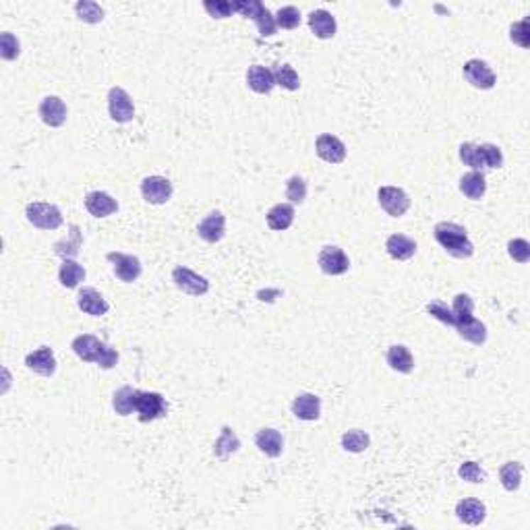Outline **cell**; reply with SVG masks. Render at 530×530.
<instances>
[{
	"label": "cell",
	"instance_id": "6da1fadb",
	"mask_svg": "<svg viewBox=\"0 0 530 530\" xmlns=\"http://www.w3.org/2000/svg\"><path fill=\"white\" fill-rule=\"evenodd\" d=\"M435 241L439 242L448 255L456 259H468L475 253V247L466 234V228L454 222H439L433 228Z\"/></svg>",
	"mask_w": 530,
	"mask_h": 530
},
{
	"label": "cell",
	"instance_id": "7a4b0ae2",
	"mask_svg": "<svg viewBox=\"0 0 530 530\" xmlns=\"http://www.w3.org/2000/svg\"><path fill=\"white\" fill-rule=\"evenodd\" d=\"M71 348L72 352H75L81 361L96 362L102 369H112V367H117V362H119V352H117L112 346L99 342V340H97L96 336H92V334H83V336L75 337Z\"/></svg>",
	"mask_w": 530,
	"mask_h": 530
},
{
	"label": "cell",
	"instance_id": "3957f363",
	"mask_svg": "<svg viewBox=\"0 0 530 530\" xmlns=\"http://www.w3.org/2000/svg\"><path fill=\"white\" fill-rule=\"evenodd\" d=\"M232 9H234L237 13H241L242 17L253 19V21L257 23V29H259V33H261L264 38L276 33V29H278L276 17L265 9L259 0H237V2H232Z\"/></svg>",
	"mask_w": 530,
	"mask_h": 530
},
{
	"label": "cell",
	"instance_id": "277c9868",
	"mask_svg": "<svg viewBox=\"0 0 530 530\" xmlns=\"http://www.w3.org/2000/svg\"><path fill=\"white\" fill-rule=\"evenodd\" d=\"M25 216L29 220V224H33L40 230H56L63 226V214L54 203H44V201L29 203L25 210Z\"/></svg>",
	"mask_w": 530,
	"mask_h": 530
},
{
	"label": "cell",
	"instance_id": "5b68a950",
	"mask_svg": "<svg viewBox=\"0 0 530 530\" xmlns=\"http://www.w3.org/2000/svg\"><path fill=\"white\" fill-rule=\"evenodd\" d=\"M168 410V404L164 400L162 394L158 391H137V402H135V412L139 414L141 423H149L156 421L160 416H164Z\"/></svg>",
	"mask_w": 530,
	"mask_h": 530
},
{
	"label": "cell",
	"instance_id": "8992f818",
	"mask_svg": "<svg viewBox=\"0 0 530 530\" xmlns=\"http://www.w3.org/2000/svg\"><path fill=\"white\" fill-rule=\"evenodd\" d=\"M172 282L178 290H183L185 294H191V296H203L207 290H210V282L207 278L195 274L193 269L185 267V265H178L174 267L172 271Z\"/></svg>",
	"mask_w": 530,
	"mask_h": 530
},
{
	"label": "cell",
	"instance_id": "52a82bcc",
	"mask_svg": "<svg viewBox=\"0 0 530 530\" xmlns=\"http://www.w3.org/2000/svg\"><path fill=\"white\" fill-rule=\"evenodd\" d=\"M108 112L114 122H131L135 117V104L133 97L129 96L122 87H112L108 92Z\"/></svg>",
	"mask_w": 530,
	"mask_h": 530
},
{
	"label": "cell",
	"instance_id": "ba28073f",
	"mask_svg": "<svg viewBox=\"0 0 530 530\" xmlns=\"http://www.w3.org/2000/svg\"><path fill=\"white\" fill-rule=\"evenodd\" d=\"M377 199H379V205L387 212V216L391 217L404 216L410 210V197L406 195V191H402L398 187H382L377 193Z\"/></svg>",
	"mask_w": 530,
	"mask_h": 530
},
{
	"label": "cell",
	"instance_id": "9c48e42d",
	"mask_svg": "<svg viewBox=\"0 0 530 530\" xmlns=\"http://www.w3.org/2000/svg\"><path fill=\"white\" fill-rule=\"evenodd\" d=\"M106 259L112 264L117 278H119L121 282H124V284H131V282H135V280L141 276V261H139L135 255L108 253V255H106Z\"/></svg>",
	"mask_w": 530,
	"mask_h": 530
},
{
	"label": "cell",
	"instance_id": "30bf717a",
	"mask_svg": "<svg viewBox=\"0 0 530 530\" xmlns=\"http://www.w3.org/2000/svg\"><path fill=\"white\" fill-rule=\"evenodd\" d=\"M317 264L321 267V271L328 276H342L350 267L346 253L340 247H323L319 257H317Z\"/></svg>",
	"mask_w": 530,
	"mask_h": 530
},
{
	"label": "cell",
	"instance_id": "8fae6325",
	"mask_svg": "<svg viewBox=\"0 0 530 530\" xmlns=\"http://www.w3.org/2000/svg\"><path fill=\"white\" fill-rule=\"evenodd\" d=\"M141 195L151 205H164L172 197V183L164 176H147L141 183Z\"/></svg>",
	"mask_w": 530,
	"mask_h": 530
},
{
	"label": "cell",
	"instance_id": "7c38bea8",
	"mask_svg": "<svg viewBox=\"0 0 530 530\" xmlns=\"http://www.w3.org/2000/svg\"><path fill=\"white\" fill-rule=\"evenodd\" d=\"M464 79L477 90H493L495 87V72L485 60H468L464 65Z\"/></svg>",
	"mask_w": 530,
	"mask_h": 530
},
{
	"label": "cell",
	"instance_id": "4fadbf2b",
	"mask_svg": "<svg viewBox=\"0 0 530 530\" xmlns=\"http://www.w3.org/2000/svg\"><path fill=\"white\" fill-rule=\"evenodd\" d=\"M315 147H317V156L328 164H342L346 160V145L342 144L336 135H330V133L319 135Z\"/></svg>",
	"mask_w": 530,
	"mask_h": 530
},
{
	"label": "cell",
	"instance_id": "5bb4252c",
	"mask_svg": "<svg viewBox=\"0 0 530 530\" xmlns=\"http://www.w3.org/2000/svg\"><path fill=\"white\" fill-rule=\"evenodd\" d=\"M25 367H27L29 371H33V373L42 375V377H50V375H54V371H56V359H54L52 348H48V346H42L40 350L29 352V355L25 357Z\"/></svg>",
	"mask_w": 530,
	"mask_h": 530
},
{
	"label": "cell",
	"instance_id": "9a60e30c",
	"mask_svg": "<svg viewBox=\"0 0 530 530\" xmlns=\"http://www.w3.org/2000/svg\"><path fill=\"white\" fill-rule=\"evenodd\" d=\"M40 119L48 126H63L67 121V106L58 96H48L40 102Z\"/></svg>",
	"mask_w": 530,
	"mask_h": 530
},
{
	"label": "cell",
	"instance_id": "2e32d148",
	"mask_svg": "<svg viewBox=\"0 0 530 530\" xmlns=\"http://www.w3.org/2000/svg\"><path fill=\"white\" fill-rule=\"evenodd\" d=\"M199 237L205 242H220L226 234V217L222 212H212L203 217L197 226Z\"/></svg>",
	"mask_w": 530,
	"mask_h": 530
},
{
	"label": "cell",
	"instance_id": "e0dca14e",
	"mask_svg": "<svg viewBox=\"0 0 530 530\" xmlns=\"http://www.w3.org/2000/svg\"><path fill=\"white\" fill-rule=\"evenodd\" d=\"M85 207L94 217H108L119 210V201L106 191H92L85 197Z\"/></svg>",
	"mask_w": 530,
	"mask_h": 530
},
{
	"label": "cell",
	"instance_id": "ac0fdd59",
	"mask_svg": "<svg viewBox=\"0 0 530 530\" xmlns=\"http://www.w3.org/2000/svg\"><path fill=\"white\" fill-rule=\"evenodd\" d=\"M77 307L83 313L92 315V317H102V315L108 313V309H110L108 303H106V298L96 288L79 290V294H77Z\"/></svg>",
	"mask_w": 530,
	"mask_h": 530
},
{
	"label": "cell",
	"instance_id": "d6986e66",
	"mask_svg": "<svg viewBox=\"0 0 530 530\" xmlns=\"http://www.w3.org/2000/svg\"><path fill=\"white\" fill-rule=\"evenodd\" d=\"M292 414L301 421H317L321 416V398L315 394H298L292 402Z\"/></svg>",
	"mask_w": 530,
	"mask_h": 530
},
{
	"label": "cell",
	"instance_id": "ffe728a7",
	"mask_svg": "<svg viewBox=\"0 0 530 530\" xmlns=\"http://www.w3.org/2000/svg\"><path fill=\"white\" fill-rule=\"evenodd\" d=\"M309 27H311V31L319 40H330V38L336 36V17L325 9H317L309 15Z\"/></svg>",
	"mask_w": 530,
	"mask_h": 530
},
{
	"label": "cell",
	"instance_id": "44dd1931",
	"mask_svg": "<svg viewBox=\"0 0 530 530\" xmlns=\"http://www.w3.org/2000/svg\"><path fill=\"white\" fill-rule=\"evenodd\" d=\"M456 516L460 522L470 524V526H479L487 518V507L479 499H462L456 506Z\"/></svg>",
	"mask_w": 530,
	"mask_h": 530
},
{
	"label": "cell",
	"instance_id": "7402d4cb",
	"mask_svg": "<svg viewBox=\"0 0 530 530\" xmlns=\"http://www.w3.org/2000/svg\"><path fill=\"white\" fill-rule=\"evenodd\" d=\"M247 83L255 94H269L276 87L274 71H269L267 67H261V65H253L247 71Z\"/></svg>",
	"mask_w": 530,
	"mask_h": 530
},
{
	"label": "cell",
	"instance_id": "603a6c76",
	"mask_svg": "<svg viewBox=\"0 0 530 530\" xmlns=\"http://www.w3.org/2000/svg\"><path fill=\"white\" fill-rule=\"evenodd\" d=\"M255 443H257V448L264 452L265 456H269V458L282 456L284 439H282L280 431H276V429H261V431H257V435H255Z\"/></svg>",
	"mask_w": 530,
	"mask_h": 530
},
{
	"label": "cell",
	"instance_id": "cb8c5ba5",
	"mask_svg": "<svg viewBox=\"0 0 530 530\" xmlns=\"http://www.w3.org/2000/svg\"><path fill=\"white\" fill-rule=\"evenodd\" d=\"M386 249L389 257H394L398 261H406L416 253V242L409 239V237H404V234H391L387 239Z\"/></svg>",
	"mask_w": 530,
	"mask_h": 530
},
{
	"label": "cell",
	"instance_id": "d4e9b609",
	"mask_svg": "<svg viewBox=\"0 0 530 530\" xmlns=\"http://www.w3.org/2000/svg\"><path fill=\"white\" fill-rule=\"evenodd\" d=\"M292 222H294V207L288 203H278L267 212V226L271 230H278V232L288 230Z\"/></svg>",
	"mask_w": 530,
	"mask_h": 530
},
{
	"label": "cell",
	"instance_id": "484cf974",
	"mask_svg": "<svg viewBox=\"0 0 530 530\" xmlns=\"http://www.w3.org/2000/svg\"><path fill=\"white\" fill-rule=\"evenodd\" d=\"M460 191L466 195L468 199L479 201L487 191V180H485V176L479 170H472V172H468V174H464L460 178Z\"/></svg>",
	"mask_w": 530,
	"mask_h": 530
},
{
	"label": "cell",
	"instance_id": "4316f807",
	"mask_svg": "<svg viewBox=\"0 0 530 530\" xmlns=\"http://www.w3.org/2000/svg\"><path fill=\"white\" fill-rule=\"evenodd\" d=\"M454 328L458 330L460 337L468 340L470 344L481 346V344H485V340H487V328H485V323L479 321V319H475V317L460 321V323H456Z\"/></svg>",
	"mask_w": 530,
	"mask_h": 530
},
{
	"label": "cell",
	"instance_id": "83f0119b",
	"mask_svg": "<svg viewBox=\"0 0 530 530\" xmlns=\"http://www.w3.org/2000/svg\"><path fill=\"white\" fill-rule=\"evenodd\" d=\"M387 364L398 371V373H410L414 369V359L410 355V350L402 344H396L387 350Z\"/></svg>",
	"mask_w": 530,
	"mask_h": 530
},
{
	"label": "cell",
	"instance_id": "f1b7e54d",
	"mask_svg": "<svg viewBox=\"0 0 530 530\" xmlns=\"http://www.w3.org/2000/svg\"><path fill=\"white\" fill-rule=\"evenodd\" d=\"M58 280L65 288H77L79 282L85 280V267L77 264L75 259H65L58 271Z\"/></svg>",
	"mask_w": 530,
	"mask_h": 530
},
{
	"label": "cell",
	"instance_id": "f546056e",
	"mask_svg": "<svg viewBox=\"0 0 530 530\" xmlns=\"http://www.w3.org/2000/svg\"><path fill=\"white\" fill-rule=\"evenodd\" d=\"M137 391L135 387L124 386L121 389L114 391V398H112V409L117 410V414L121 416H129L135 412V402H137Z\"/></svg>",
	"mask_w": 530,
	"mask_h": 530
},
{
	"label": "cell",
	"instance_id": "4dcf8cb0",
	"mask_svg": "<svg viewBox=\"0 0 530 530\" xmlns=\"http://www.w3.org/2000/svg\"><path fill=\"white\" fill-rule=\"evenodd\" d=\"M241 450V441L237 433L230 427H222V435L217 437L216 445H214V454L217 458H228L230 454Z\"/></svg>",
	"mask_w": 530,
	"mask_h": 530
},
{
	"label": "cell",
	"instance_id": "1f68e13d",
	"mask_svg": "<svg viewBox=\"0 0 530 530\" xmlns=\"http://www.w3.org/2000/svg\"><path fill=\"white\" fill-rule=\"evenodd\" d=\"M81 230H79V226H71V237L69 239H65V241H58L54 244V251H56V255H60L63 259H75L77 255H79V249H81Z\"/></svg>",
	"mask_w": 530,
	"mask_h": 530
},
{
	"label": "cell",
	"instance_id": "d6a6232c",
	"mask_svg": "<svg viewBox=\"0 0 530 530\" xmlns=\"http://www.w3.org/2000/svg\"><path fill=\"white\" fill-rule=\"evenodd\" d=\"M499 479L506 491H518L522 482V464L520 462H507L499 470Z\"/></svg>",
	"mask_w": 530,
	"mask_h": 530
},
{
	"label": "cell",
	"instance_id": "836d02e7",
	"mask_svg": "<svg viewBox=\"0 0 530 530\" xmlns=\"http://www.w3.org/2000/svg\"><path fill=\"white\" fill-rule=\"evenodd\" d=\"M369 443H371L369 435L361 431V429H352V431H346V433L342 435V448L346 452H352V454L364 452L369 448Z\"/></svg>",
	"mask_w": 530,
	"mask_h": 530
},
{
	"label": "cell",
	"instance_id": "e575fe53",
	"mask_svg": "<svg viewBox=\"0 0 530 530\" xmlns=\"http://www.w3.org/2000/svg\"><path fill=\"white\" fill-rule=\"evenodd\" d=\"M75 13L81 21L85 23H99L104 19V9L97 4V2H92V0H81L75 4Z\"/></svg>",
	"mask_w": 530,
	"mask_h": 530
},
{
	"label": "cell",
	"instance_id": "d590c367",
	"mask_svg": "<svg viewBox=\"0 0 530 530\" xmlns=\"http://www.w3.org/2000/svg\"><path fill=\"white\" fill-rule=\"evenodd\" d=\"M274 79H276V85H282L288 92H296L301 87V77L290 65H278L274 69Z\"/></svg>",
	"mask_w": 530,
	"mask_h": 530
},
{
	"label": "cell",
	"instance_id": "8d00e7d4",
	"mask_svg": "<svg viewBox=\"0 0 530 530\" xmlns=\"http://www.w3.org/2000/svg\"><path fill=\"white\" fill-rule=\"evenodd\" d=\"M482 168H502L504 166V153L497 145L482 144L479 145Z\"/></svg>",
	"mask_w": 530,
	"mask_h": 530
},
{
	"label": "cell",
	"instance_id": "74e56055",
	"mask_svg": "<svg viewBox=\"0 0 530 530\" xmlns=\"http://www.w3.org/2000/svg\"><path fill=\"white\" fill-rule=\"evenodd\" d=\"M452 313L456 317V323L464 321V319H470L472 317V311H475V301L468 296V294H456L454 296V303H452Z\"/></svg>",
	"mask_w": 530,
	"mask_h": 530
},
{
	"label": "cell",
	"instance_id": "f35d334b",
	"mask_svg": "<svg viewBox=\"0 0 530 530\" xmlns=\"http://www.w3.org/2000/svg\"><path fill=\"white\" fill-rule=\"evenodd\" d=\"M276 25L282 29H296L301 25V11L296 6H282L276 13Z\"/></svg>",
	"mask_w": 530,
	"mask_h": 530
},
{
	"label": "cell",
	"instance_id": "ab89813d",
	"mask_svg": "<svg viewBox=\"0 0 530 530\" xmlns=\"http://www.w3.org/2000/svg\"><path fill=\"white\" fill-rule=\"evenodd\" d=\"M21 52V46H19V40L11 33V31H4L0 36V56L4 60H15Z\"/></svg>",
	"mask_w": 530,
	"mask_h": 530
},
{
	"label": "cell",
	"instance_id": "60d3db41",
	"mask_svg": "<svg viewBox=\"0 0 530 530\" xmlns=\"http://www.w3.org/2000/svg\"><path fill=\"white\" fill-rule=\"evenodd\" d=\"M507 253L514 261L518 264H529L530 259V244L526 239H514L507 242Z\"/></svg>",
	"mask_w": 530,
	"mask_h": 530
},
{
	"label": "cell",
	"instance_id": "b9f144b4",
	"mask_svg": "<svg viewBox=\"0 0 530 530\" xmlns=\"http://www.w3.org/2000/svg\"><path fill=\"white\" fill-rule=\"evenodd\" d=\"M286 199L292 203H303L307 199V183L301 176H292L286 183Z\"/></svg>",
	"mask_w": 530,
	"mask_h": 530
},
{
	"label": "cell",
	"instance_id": "7bdbcfd3",
	"mask_svg": "<svg viewBox=\"0 0 530 530\" xmlns=\"http://www.w3.org/2000/svg\"><path fill=\"white\" fill-rule=\"evenodd\" d=\"M427 313L433 315L435 319H439L445 325H456V317L452 313V309L445 303H441V301H431L427 305Z\"/></svg>",
	"mask_w": 530,
	"mask_h": 530
},
{
	"label": "cell",
	"instance_id": "ee69618b",
	"mask_svg": "<svg viewBox=\"0 0 530 530\" xmlns=\"http://www.w3.org/2000/svg\"><path fill=\"white\" fill-rule=\"evenodd\" d=\"M203 6H205V11H207L214 19H228V17L234 13L232 2H228V0H205Z\"/></svg>",
	"mask_w": 530,
	"mask_h": 530
},
{
	"label": "cell",
	"instance_id": "f6af8a7d",
	"mask_svg": "<svg viewBox=\"0 0 530 530\" xmlns=\"http://www.w3.org/2000/svg\"><path fill=\"white\" fill-rule=\"evenodd\" d=\"M460 160L470 166V168H482L481 153H479V145L475 144H462L460 145Z\"/></svg>",
	"mask_w": 530,
	"mask_h": 530
},
{
	"label": "cell",
	"instance_id": "bcb514c9",
	"mask_svg": "<svg viewBox=\"0 0 530 530\" xmlns=\"http://www.w3.org/2000/svg\"><path fill=\"white\" fill-rule=\"evenodd\" d=\"M458 475L460 479H464V481L468 482H485V479H487V472L482 470L477 462H464V464L460 466Z\"/></svg>",
	"mask_w": 530,
	"mask_h": 530
},
{
	"label": "cell",
	"instance_id": "7dc6e473",
	"mask_svg": "<svg viewBox=\"0 0 530 530\" xmlns=\"http://www.w3.org/2000/svg\"><path fill=\"white\" fill-rule=\"evenodd\" d=\"M526 33H529V19H524V21H520V23L512 25V42L520 44L522 48H526V46H529V38H526Z\"/></svg>",
	"mask_w": 530,
	"mask_h": 530
}]
</instances>
